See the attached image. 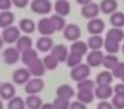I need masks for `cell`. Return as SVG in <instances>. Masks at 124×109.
<instances>
[{
    "instance_id": "cell-1",
    "label": "cell",
    "mask_w": 124,
    "mask_h": 109,
    "mask_svg": "<svg viewBox=\"0 0 124 109\" xmlns=\"http://www.w3.org/2000/svg\"><path fill=\"white\" fill-rule=\"evenodd\" d=\"M89 73H91V66L88 64H79L78 66L72 68L71 71V79L73 81L79 82V81H83L85 79H89Z\"/></svg>"
},
{
    "instance_id": "cell-2",
    "label": "cell",
    "mask_w": 124,
    "mask_h": 109,
    "mask_svg": "<svg viewBox=\"0 0 124 109\" xmlns=\"http://www.w3.org/2000/svg\"><path fill=\"white\" fill-rule=\"evenodd\" d=\"M31 9L38 15H48L52 11V4L49 0H32Z\"/></svg>"
},
{
    "instance_id": "cell-3",
    "label": "cell",
    "mask_w": 124,
    "mask_h": 109,
    "mask_svg": "<svg viewBox=\"0 0 124 109\" xmlns=\"http://www.w3.org/2000/svg\"><path fill=\"white\" fill-rule=\"evenodd\" d=\"M20 36L22 35H20L19 27H15V25H9L7 28H4L3 33H1V39L7 44H14V43H16Z\"/></svg>"
},
{
    "instance_id": "cell-4",
    "label": "cell",
    "mask_w": 124,
    "mask_h": 109,
    "mask_svg": "<svg viewBox=\"0 0 124 109\" xmlns=\"http://www.w3.org/2000/svg\"><path fill=\"white\" fill-rule=\"evenodd\" d=\"M44 89V81L41 77H33L25 84L24 90L27 94H39Z\"/></svg>"
},
{
    "instance_id": "cell-5",
    "label": "cell",
    "mask_w": 124,
    "mask_h": 109,
    "mask_svg": "<svg viewBox=\"0 0 124 109\" xmlns=\"http://www.w3.org/2000/svg\"><path fill=\"white\" fill-rule=\"evenodd\" d=\"M63 36H64L65 40L73 43V41L80 39L81 31H80V28H79V25H76V24H67L65 28L63 29Z\"/></svg>"
},
{
    "instance_id": "cell-6",
    "label": "cell",
    "mask_w": 124,
    "mask_h": 109,
    "mask_svg": "<svg viewBox=\"0 0 124 109\" xmlns=\"http://www.w3.org/2000/svg\"><path fill=\"white\" fill-rule=\"evenodd\" d=\"M20 55L22 53H20V51L16 47H8L3 52V60L8 65H14V64H16L20 60Z\"/></svg>"
},
{
    "instance_id": "cell-7",
    "label": "cell",
    "mask_w": 124,
    "mask_h": 109,
    "mask_svg": "<svg viewBox=\"0 0 124 109\" xmlns=\"http://www.w3.org/2000/svg\"><path fill=\"white\" fill-rule=\"evenodd\" d=\"M31 80V73L28 68H17L12 73V81L17 85H25Z\"/></svg>"
},
{
    "instance_id": "cell-8",
    "label": "cell",
    "mask_w": 124,
    "mask_h": 109,
    "mask_svg": "<svg viewBox=\"0 0 124 109\" xmlns=\"http://www.w3.org/2000/svg\"><path fill=\"white\" fill-rule=\"evenodd\" d=\"M99 13H100V5L93 1H91L81 7V15H83V17L88 19V20L96 19L99 16Z\"/></svg>"
},
{
    "instance_id": "cell-9",
    "label": "cell",
    "mask_w": 124,
    "mask_h": 109,
    "mask_svg": "<svg viewBox=\"0 0 124 109\" xmlns=\"http://www.w3.org/2000/svg\"><path fill=\"white\" fill-rule=\"evenodd\" d=\"M38 31L41 36H51L55 32L51 17H41L40 20L38 21Z\"/></svg>"
},
{
    "instance_id": "cell-10",
    "label": "cell",
    "mask_w": 124,
    "mask_h": 109,
    "mask_svg": "<svg viewBox=\"0 0 124 109\" xmlns=\"http://www.w3.org/2000/svg\"><path fill=\"white\" fill-rule=\"evenodd\" d=\"M27 68H28V71H30L31 76H35V77L44 76V73H46V71H47L44 64H43V60H40V58H36L35 61L28 64Z\"/></svg>"
},
{
    "instance_id": "cell-11",
    "label": "cell",
    "mask_w": 124,
    "mask_h": 109,
    "mask_svg": "<svg viewBox=\"0 0 124 109\" xmlns=\"http://www.w3.org/2000/svg\"><path fill=\"white\" fill-rule=\"evenodd\" d=\"M16 96V88L11 82H1L0 85V97L1 100H11Z\"/></svg>"
},
{
    "instance_id": "cell-12",
    "label": "cell",
    "mask_w": 124,
    "mask_h": 109,
    "mask_svg": "<svg viewBox=\"0 0 124 109\" xmlns=\"http://www.w3.org/2000/svg\"><path fill=\"white\" fill-rule=\"evenodd\" d=\"M103 58H104V55H103L101 51H91V52L87 55V64H88L91 68H97L103 64Z\"/></svg>"
},
{
    "instance_id": "cell-13",
    "label": "cell",
    "mask_w": 124,
    "mask_h": 109,
    "mask_svg": "<svg viewBox=\"0 0 124 109\" xmlns=\"http://www.w3.org/2000/svg\"><path fill=\"white\" fill-rule=\"evenodd\" d=\"M105 28V23L101 19L96 17V19H91L87 24V29L91 35H100Z\"/></svg>"
},
{
    "instance_id": "cell-14",
    "label": "cell",
    "mask_w": 124,
    "mask_h": 109,
    "mask_svg": "<svg viewBox=\"0 0 124 109\" xmlns=\"http://www.w3.org/2000/svg\"><path fill=\"white\" fill-rule=\"evenodd\" d=\"M51 55L55 56L59 63H64V61H67L70 52H68V48L64 44H57V45H54V48L51 51Z\"/></svg>"
},
{
    "instance_id": "cell-15",
    "label": "cell",
    "mask_w": 124,
    "mask_h": 109,
    "mask_svg": "<svg viewBox=\"0 0 124 109\" xmlns=\"http://www.w3.org/2000/svg\"><path fill=\"white\" fill-rule=\"evenodd\" d=\"M112 87L109 85H96L93 93H95V97L99 98L100 101L103 100H108V98L112 97Z\"/></svg>"
},
{
    "instance_id": "cell-16",
    "label": "cell",
    "mask_w": 124,
    "mask_h": 109,
    "mask_svg": "<svg viewBox=\"0 0 124 109\" xmlns=\"http://www.w3.org/2000/svg\"><path fill=\"white\" fill-rule=\"evenodd\" d=\"M70 52L73 53V55H78L80 57H83L84 55L88 53V45L87 43L84 41H80V40H76L71 44V48H70Z\"/></svg>"
},
{
    "instance_id": "cell-17",
    "label": "cell",
    "mask_w": 124,
    "mask_h": 109,
    "mask_svg": "<svg viewBox=\"0 0 124 109\" xmlns=\"http://www.w3.org/2000/svg\"><path fill=\"white\" fill-rule=\"evenodd\" d=\"M36 48H38V51L44 52V53L49 52L54 48V40L51 39V36H41L36 41Z\"/></svg>"
},
{
    "instance_id": "cell-18",
    "label": "cell",
    "mask_w": 124,
    "mask_h": 109,
    "mask_svg": "<svg viewBox=\"0 0 124 109\" xmlns=\"http://www.w3.org/2000/svg\"><path fill=\"white\" fill-rule=\"evenodd\" d=\"M54 8H55L56 15H60V16H63V17L70 15V12H71V4L67 0H57V1L55 3Z\"/></svg>"
},
{
    "instance_id": "cell-19",
    "label": "cell",
    "mask_w": 124,
    "mask_h": 109,
    "mask_svg": "<svg viewBox=\"0 0 124 109\" xmlns=\"http://www.w3.org/2000/svg\"><path fill=\"white\" fill-rule=\"evenodd\" d=\"M56 96L57 97H62V98H65V100H71L72 97H75V90H73V88L71 85L63 84L56 89Z\"/></svg>"
},
{
    "instance_id": "cell-20",
    "label": "cell",
    "mask_w": 124,
    "mask_h": 109,
    "mask_svg": "<svg viewBox=\"0 0 124 109\" xmlns=\"http://www.w3.org/2000/svg\"><path fill=\"white\" fill-rule=\"evenodd\" d=\"M100 12L105 15H112L113 12L117 11V1L116 0H101L100 3Z\"/></svg>"
},
{
    "instance_id": "cell-21",
    "label": "cell",
    "mask_w": 124,
    "mask_h": 109,
    "mask_svg": "<svg viewBox=\"0 0 124 109\" xmlns=\"http://www.w3.org/2000/svg\"><path fill=\"white\" fill-rule=\"evenodd\" d=\"M15 15L11 11H1L0 12V28H7L9 25H14Z\"/></svg>"
},
{
    "instance_id": "cell-22",
    "label": "cell",
    "mask_w": 124,
    "mask_h": 109,
    "mask_svg": "<svg viewBox=\"0 0 124 109\" xmlns=\"http://www.w3.org/2000/svg\"><path fill=\"white\" fill-rule=\"evenodd\" d=\"M87 45L88 48H91V51H99L101 49V47H104V39L100 35H91L88 37Z\"/></svg>"
},
{
    "instance_id": "cell-23",
    "label": "cell",
    "mask_w": 124,
    "mask_h": 109,
    "mask_svg": "<svg viewBox=\"0 0 124 109\" xmlns=\"http://www.w3.org/2000/svg\"><path fill=\"white\" fill-rule=\"evenodd\" d=\"M112 80H113V74L112 72L109 71H103L100 73H97L96 76V85H111L112 84Z\"/></svg>"
},
{
    "instance_id": "cell-24",
    "label": "cell",
    "mask_w": 124,
    "mask_h": 109,
    "mask_svg": "<svg viewBox=\"0 0 124 109\" xmlns=\"http://www.w3.org/2000/svg\"><path fill=\"white\" fill-rule=\"evenodd\" d=\"M19 29L22 32H24L25 35H30V33H33V31L36 29V24L33 20L31 19H22L19 23Z\"/></svg>"
},
{
    "instance_id": "cell-25",
    "label": "cell",
    "mask_w": 124,
    "mask_h": 109,
    "mask_svg": "<svg viewBox=\"0 0 124 109\" xmlns=\"http://www.w3.org/2000/svg\"><path fill=\"white\" fill-rule=\"evenodd\" d=\"M16 48L20 51V53L27 51V49H31V48H32V39H31L28 35L20 36L16 41Z\"/></svg>"
},
{
    "instance_id": "cell-26",
    "label": "cell",
    "mask_w": 124,
    "mask_h": 109,
    "mask_svg": "<svg viewBox=\"0 0 124 109\" xmlns=\"http://www.w3.org/2000/svg\"><path fill=\"white\" fill-rule=\"evenodd\" d=\"M20 58H22V61H23L24 65H28V64H31L32 61H35L36 58H39L38 51L33 49V48L24 51V52H22V55H20Z\"/></svg>"
},
{
    "instance_id": "cell-27",
    "label": "cell",
    "mask_w": 124,
    "mask_h": 109,
    "mask_svg": "<svg viewBox=\"0 0 124 109\" xmlns=\"http://www.w3.org/2000/svg\"><path fill=\"white\" fill-rule=\"evenodd\" d=\"M105 39L107 40H112V41H116V43H120L121 40L124 39V31L121 28H111L109 31L107 32L105 35Z\"/></svg>"
},
{
    "instance_id": "cell-28",
    "label": "cell",
    "mask_w": 124,
    "mask_h": 109,
    "mask_svg": "<svg viewBox=\"0 0 124 109\" xmlns=\"http://www.w3.org/2000/svg\"><path fill=\"white\" fill-rule=\"evenodd\" d=\"M76 97H78V100L80 101V102L83 104H91L92 101L95 100V93L93 90H84V89H80L78 92V94H76Z\"/></svg>"
},
{
    "instance_id": "cell-29",
    "label": "cell",
    "mask_w": 124,
    "mask_h": 109,
    "mask_svg": "<svg viewBox=\"0 0 124 109\" xmlns=\"http://www.w3.org/2000/svg\"><path fill=\"white\" fill-rule=\"evenodd\" d=\"M43 105V101L38 94H28V97L25 98V106L28 109H40Z\"/></svg>"
},
{
    "instance_id": "cell-30",
    "label": "cell",
    "mask_w": 124,
    "mask_h": 109,
    "mask_svg": "<svg viewBox=\"0 0 124 109\" xmlns=\"http://www.w3.org/2000/svg\"><path fill=\"white\" fill-rule=\"evenodd\" d=\"M119 64V58L116 55H104V58H103V64L101 65L104 66L107 71H112L116 65Z\"/></svg>"
},
{
    "instance_id": "cell-31",
    "label": "cell",
    "mask_w": 124,
    "mask_h": 109,
    "mask_svg": "<svg viewBox=\"0 0 124 109\" xmlns=\"http://www.w3.org/2000/svg\"><path fill=\"white\" fill-rule=\"evenodd\" d=\"M109 23L115 28H123L124 27V13L117 12V11L113 12L112 15H109Z\"/></svg>"
},
{
    "instance_id": "cell-32",
    "label": "cell",
    "mask_w": 124,
    "mask_h": 109,
    "mask_svg": "<svg viewBox=\"0 0 124 109\" xmlns=\"http://www.w3.org/2000/svg\"><path fill=\"white\" fill-rule=\"evenodd\" d=\"M51 21H52V25H54V28H55V32L56 31H63V29L65 28V25H67L65 19L63 17V16H60V15H56V13L51 16Z\"/></svg>"
},
{
    "instance_id": "cell-33",
    "label": "cell",
    "mask_w": 124,
    "mask_h": 109,
    "mask_svg": "<svg viewBox=\"0 0 124 109\" xmlns=\"http://www.w3.org/2000/svg\"><path fill=\"white\" fill-rule=\"evenodd\" d=\"M43 64H44V66H46V69H48V71H55V69L57 68V65H59V61L56 60L55 56H52L51 53H49V55L44 56Z\"/></svg>"
},
{
    "instance_id": "cell-34",
    "label": "cell",
    "mask_w": 124,
    "mask_h": 109,
    "mask_svg": "<svg viewBox=\"0 0 124 109\" xmlns=\"http://www.w3.org/2000/svg\"><path fill=\"white\" fill-rule=\"evenodd\" d=\"M8 109H25V100H23L19 96H15L14 98L8 101V105H7Z\"/></svg>"
},
{
    "instance_id": "cell-35",
    "label": "cell",
    "mask_w": 124,
    "mask_h": 109,
    "mask_svg": "<svg viewBox=\"0 0 124 109\" xmlns=\"http://www.w3.org/2000/svg\"><path fill=\"white\" fill-rule=\"evenodd\" d=\"M104 49L107 51L109 55H116L120 51V43L112 41V40L104 39Z\"/></svg>"
},
{
    "instance_id": "cell-36",
    "label": "cell",
    "mask_w": 124,
    "mask_h": 109,
    "mask_svg": "<svg viewBox=\"0 0 124 109\" xmlns=\"http://www.w3.org/2000/svg\"><path fill=\"white\" fill-rule=\"evenodd\" d=\"M96 88V82L91 79H85L83 81H79L78 82V89H84V90H95Z\"/></svg>"
},
{
    "instance_id": "cell-37",
    "label": "cell",
    "mask_w": 124,
    "mask_h": 109,
    "mask_svg": "<svg viewBox=\"0 0 124 109\" xmlns=\"http://www.w3.org/2000/svg\"><path fill=\"white\" fill-rule=\"evenodd\" d=\"M81 58L83 57H80V56H78V55H73V53L70 52L65 63H67V65L70 66V68H75V66L79 65V64H81Z\"/></svg>"
},
{
    "instance_id": "cell-38",
    "label": "cell",
    "mask_w": 124,
    "mask_h": 109,
    "mask_svg": "<svg viewBox=\"0 0 124 109\" xmlns=\"http://www.w3.org/2000/svg\"><path fill=\"white\" fill-rule=\"evenodd\" d=\"M70 100H65V98H62V97H56L54 101V106L55 109H70Z\"/></svg>"
},
{
    "instance_id": "cell-39",
    "label": "cell",
    "mask_w": 124,
    "mask_h": 109,
    "mask_svg": "<svg viewBox=\"0 0 124 109\" xmlns=\"http://www.w3.org/2000/svg\"><path fill=\"white\" fill-rule=\"evenodd\" d=\"M112 105L115 109H124V96L115 94L112 97Z\"/></svg>"
},
{
    "instance_id": "cell-40",
    "label": "cell",
    "mask_w": 124,
    "mask_h": 109,
    "mask_svg": "<svg viewBox=\"0 0 124 109\" xmlns=\"http://www.w3.org/2000/svg\"><path fill=\"white\" fill-rule=\"evenodd\" d=\"M111 72H112L113 77H116V79H121L123 74H124V63H120V61H119V64Z\"/></svg>"
},
{
    "instance_id": "cell-41",
    "label": "cell",
    "mask_w": 124,
    "mask_h": 109,
    "mask_svg": "<svg viewBox=\"0 0 124 109\" xmlns=\"http://www.w3.org/2000/svg\"><path fill=\"white\" fill-rule=\"evenodd\" d=\"M12 5V0H0V11H9Z\"/></svg>"
},
{
    "instance_id": "cell-42",
    "label": "cell",
    "mask_w": 124,
    "mask_h": 109,
    "mask_svg": "<svg viewBox=\"0 0 124 109\" xmlns=\"http://www.w3.org/2000/svg\"><path fill=\"white\" fill-rule=\"evenodd\" d=\"M97 109H115V108H113L112 102H109L107 100H103L97 104Z\"/></svg>"
},
{
    "instance_id": "cell-43",
    "label": "cell",
    "mask_w": 124,
    "mask_h": 109,
    "mask_svg": "<svg viewBox=\"0 0 124 109\" xmlns=\"http://www.w3.org/2000/svg\"><path fill=\"white\" fill-rule=\"evenodd\" d=\"M113 93L117 94V96H124V82H119L117 85H115Z\"/></svg>"
},
{
    "instance_id": "cell-44",
    "label": "cell",
    "mask_w": 124,
    "mask_h": 109,
    "mask_svg": "<svg viewBox=\"0 0 124 109\" xmlns=\"http://www.w3.org/2000/svg\"><path fill=\"white\" fill-rule=\"evenodd\" d=\"M12 4L17 8H25L30 4V0H12Z\"/></svg>"
},
{
    "instance_id": "cell-45",
    "label": "cell",
    "mask_w": 124,
    "mask_h": 109,
    "mask_svg": "<svg viewBox=\"0 0 124 109\" xmlns=\"http://www.w3.org/2000/svg\"><path fill=\"white\" fill-rule=\"evenodd\" d=\"M70 109H87V105L83 102H80V101H73V102H71L70 105Z\"/></svg>"
},
{
    "instance_id": "cell-46",
    "label": "cell",
    "mask_w": 124,
    "mask_h": 109,
    "mask_svg": "<svg viewBox=\"0 0 124 109\" xmlns=\"http://www.w3.org/2000/svg\"><path fill=\"white\" fill-rule=\"evenodd\" d=\"M40 109H55L54 102H46V104H43Z\"/></svg>"
},
{
    "instance_id": "cell-47",
    "label": "cell",
    "mask_w": 124,
    "mask_h": 109,
    "mask_svg": "<svg viewBox=\"0 0 124 109\" xmlns=\"http://www.w3.org/2000/svg\"><path fill=\"white\" fill-rule=\"evenodd\" d=\"M92 0H76V3L78 4H81V5H85V4H88V3H91Z\"/></svg>"
},
{
    "instance_id": "cell-48",
    "label": "cell",
    "mask_w": 124,
    "mask_h": 109,
    "mask_svg": "<svg viewBox=\"0 0 124 109\" xmlns=\"http://www.w3.org/2000/svg\"><path fill=\"white\" fill-rule=\"evenodd\" d=\"M3 45H4V41H3V39H1V36H0V49L3 48Z\"/></svg>"
},
{
    "instance_id": "cell-49",
    "label": "cell",
    "mask_w": 124,
    "mask_h": 109,
    "mask_svg": "<svg viewBox=\"0 0 124 109\" xmlns=\"http://www.w3.org/2000/svg\"><path fill=\"white\" fill-rule=\"evenodd\" d=\"M0 109H4V105H3V101H1V98H0Z\"/></svg>"
},
{
    "instance_id": "cell-50",
    "label": "cell",
    "mask_w": 124,
    "mask_h": 109,
    "mask_svg": "<svg viewBox=\"0 0 124 109\" xmlns=\"http://www.w3.org/2000/svg\"><path fill=\"white\" fill-rule=\"evenodd\" d=\"M121 51H123V55H124V44H123V47H121Z\"/></svg>"
},
{
    "instance_id": "cell-51",
    "label": "cell",
    "mask_w": 124,
    "mask_h": 109,
    "mask_svg": "<svg viewBox=\"0 0 124 109\" xmlns=\"http://www.w3.org/2000/svg\"><path fill=\"white\" fill-rule=\"evenodd\" d=\"M121 80H123V82H124V74H123V77H121Z\"/></svg>"
},
{
    "instance_id": "cell-52",
    "label": "cell",
    "mask_w": 124,
    "mask_h": 109,
    "mask_svg": "<svg viewBox=\"0 0 124 109\" xmlns=\"http://www.w3.org/2000/svg\"><path fill=\"white\" fill-rule=\"evenodd\" d=\"M0 85H1V82H0Z\"/></svg>"
},
{
    "instance_id": "cell-53",
    "label": "cell",
    "mask_w": 124,
    "mask_h": 109,
    "mask_svg": "<svg viewBox=\"0 0 124 109\" xmlns=\"http://www.w3.org/2000/svg\"><path fill=\"white\" fill-rule=\"evenodd\" d=\"M123 1H124V0H123Z\"/></svg>"
}]
</instances>
